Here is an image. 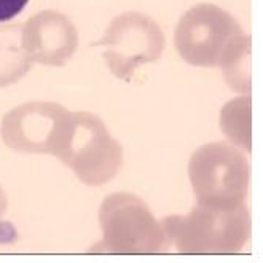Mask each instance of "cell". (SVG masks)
<instances>
[{"mask_svg": "<svg viewBox=\"0 0 263 263\" xmlns=\"http://www.w3.org/2000/svg\"><path fill=\"white\" fill-rule=\"evenodd\" d=\"M174 45L180 58L195 67H220L235 91L249 92L251 39L228 11L214 4H196L179 20Z\"/></svg>", "mask_w": 263, "mask_h": 263, "instance_id": "6da1fadb", "label": "cell"}, {"mask_svg": "<svg viewBox=\"0 0 263 263\" xmlns=\"http://www.w3.org/2000/svg\"><path fill=\"white\" fill-rule=\"evenodd\" d=\"M167 241L180 254H238L251 235L249 211L196 204L189 215L161 220Z\"/></svg>", "mask_w": 263, "mask_h": 263, "instance_id": "7a4b0ae2", "label": "cell"}, {"mask_svg": "<svg viewBox=\"0 0 263 263\" xmlns=\"http://www.w3.org/2000/svg\"><path fill=\"white\" fill-rule=\"evenodd\" d=\"M189 179L196 203L208 208L235 209L244 204L249 189V163L227 142H211L193 152Z\"/></svg>", "mask_w": 263, "mask_h": 263, "instance_id": "3957f363", "label": "cell"}, {"mask_svg": "<svg viewBox=\"0 0 263 263\" xmlns=\"http://www.w3.org/2000/svg\"><path fill=\"white\" fill-rule=\"evenodd\" d=\"M104 231L101 249L114 254H161L167 236L144 201L131 193L107 196L99 211Z\"/></svg>", "mask_w": 263, "mask_h": 263, "instance_id": "277c9868", "label": "cell"}, {"mask_svg": "<svg viewBox=\"0 0 263 263\" xmlns=\"http://www.w3.org/2000/svg\"><path fill=\"white\" fill-rule=\"evenodd\" d=\"M104 59L110 72L129 82L134 72L148 63H157L164 51V34L158 23L144 13L128 11L117 16L101 42Z\"/></svg>", "mask_w": 263, "mask_h": 263, "instance_id": "5b68a950", "label": "cell"}, {"mask_svg": "<svg viewBox=\"0 0 263 263\" xmlns=\"http://www.w3.org/2000/svg\"><path fill=\"white\" fill-rule=\"evenodd\" d=\"M59 157L85 183L99 185L112 180L118 173L123 164V148L102 120L91 114H75Z\"/></svg>", "mask_w": 263, "mask_h": 263, "instance_id": "8992f818", "label": "cell"}, {"mask_svg": "<svg viewBox=\"0 0 263 263\" xmlns=\"http://www.w3.org/2000/svg\"><path fill=\"white\" fill-rule=\"evenodd\" d=\"M220 128L231 142L251 152V98L242 96L230 101L220 115Z\"/></svg>", "mask_w": 263, "mask_h": 263, "instance_id": "52a82bcc", "label": "cell"}, {"mask_svg": "<svg viewBox=\"0 0 263 263\" xmlns=\"http://www.w3.org/2000/svg\"><path fill=\"white\" fill-rule=\"evenodd\" d=\"M29 0H0V23L13 20L20 14Z\"/></svg>", "mask_w": 263, "mask_h": 263, "instance_id": "ba28073f", "label": "cell"}]
</instances>
